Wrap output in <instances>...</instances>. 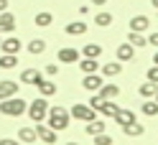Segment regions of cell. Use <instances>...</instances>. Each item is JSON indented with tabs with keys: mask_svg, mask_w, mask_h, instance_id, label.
<instances>
[{
	"mask_svg": "<svg viewBox=\"0 0 158 145\" xmlns=\"http://www.w3.org/2000/svg\"><path fill=\"white\" fill-rule=\"evenodd\" d=\"M36 135H38V140L46 143V145H54V143H56V130H54V127H48V125L36 122Z\"/></svg>",
	"mask_w": 158,
	"mask_h": 145,
	"instance_id": "5b68a950",
	"label": "cell"
},
{
	"mask_svg": "<svg viewBox=\"0 0 158 145\" xmlns=\"http://www.w3.org/2000/svg\"><path fill=\"white\" fill-rule=\"evenodd\" d=\"M18 66V54H3L0 56V69H15Z\"/></svg>",
	"mask_w": 158,
	"mask_h": 145,
	"instance_id": "cb8c5ba5",
	"label": "cell"
},
{
	"mask_svg": "<svg viewBox=\"0 0 158 145\" xmlns=\"http://www.w3.org/2000/svg\"><path fill=\"white\" fill-rule=\"evenodd\" d=\"M59 61L61 64H77L79 61V51L77 48H61V51H59Z\"/></svg>",
	"mask_w": 158,
	"mask_h": 145,
	"instance_id": "7c38bea8",
	"label": "cell"
},
{
	"mask_svg": "<svg viewBox=\"0 0 158 145\" xmlns=\"http://www.w3.org/2000/svg\"><path fill=\"white\" fill-rule=\"evenodd\" d=\"M66 145H79V143H66Z\"/></svg>",
	"mask_w": 158,
	"mask_h": 145,
	"instance_id": "7bdbcfd3",
	"label": "cell"
},
{
	"mask_svg": "<svg viewBox=\"0 0 158 145\" xmlns=\"http://www.w3.org/2000/svg\"><path fill=\"white\" fill-rule=\"evenodd\" d=\"M0 145H21V143L13 140V138H3V140H0Z\"/></svg>",
	"mask_w": 158,
	"mask_h": 145,
	"instance_id": "8d00e7d4",
	"label": "cell"
},
{
	"mask_svg": "<svg viewBox=\"0 0 158 145\" xmlns=\"http://www.w3.org/2000/svg\"><path fill=\"white\" fill-rule=\"evenodd\" d=\"M18 140H21V143H36L38 140L36 127H21V130H18Z\"/></svg>",
	"mask_w": 158,
	"mask_h": 145,
	"instance_id": "ffe728a7",
	"label": "cell"
},
{
	"mask_svg": "<svg viewBox=\"0 0 158 145\" xmlns=\"http://www.w3.org/2000/svg\"><path fill=\"white\" fill-rule=\"evenodd\" d=\"M28 51H31L33 56H38V54H44V51H46V41H41V38H33V41L28 43Z\"/></svg>",
	"mask_w": 158,
	"mask_h": 145,
	"instance_id": "f1b7e54d",
	"label": "cell"
},
{
	"mask_svg": "<svg viewBox=\"0 0 158 145\" xmlns=\"http://www.w3.org/2000/svg\"><path fill=\"white\" fill-rule=\"evenodd\" d=\"M153 64H158V51H156V56H153Z\"/></svg>",
	"mask_w": 158,
	"mask_h": 145,
	"instance_id": "60d3db41",
	"label": "cell"
},
{
	"mask_svg": "<svg viewBox=\"0 0 158 145\" xmlns=\"http://www.w3.org/2000/svg\"><path fill=\"white\" fill-rule=\"evenodd\" d=\"M51 21H54V15H51V13H36V26H38V28L51 26Z\"/></svg>",
	"mask_w": 158,
	"mask_h": 145,
	"instance_id": "f546056e",
	"label": "cell"
},
{
	"mask_svg": "<svg viewBox=\"0 0 158 145\" xmlns=\"http://www.w3.org/2000/svg\"><path fill=\"white\" fill-rule=\"evenodd\" d=\"M28 117H31L33 122H44L46 120V115H48V102H46V97H41V99H33L31 104H28Z\"/></svg>",
	"mask_w": 158,
	"mask_h": 145,
	"instance_id": "3957f363",
	"label": "cell"
},
{
	"mask_svg": "<svg viewBox=\"0 0 158 145\" xmlns=\"http://www.w3.org/2000/svg\"><path fill=\"white\" fill-rule=\"evenodd\" d=\"M92 3H94V5H105L107 0H92Z\"/></svg>",
	"mask_w": 158,
	"mask_h": 145,
	"instance_id": "f35d334b",
	"label": "cell"
},
{
	"mask_svg": "<svg viewBox=\"0 0 158 145\" xmlns=\"http://www.w3.org/2000/svg\"><path fill=\"white\" fill-rule=\"evenodd\" d=\"M151 5H153V8H156V10H158V0H151Z\"/></svg>",
	"mask_w": 158,
	"mask_h": 145,
	"instance_id": "ab89813d",
	"label": "cell"
},
{
	"mask_svg": "<svg viewBox=\"0 0 158 145\" xmlns=\"http://www.w3.org/2000/svg\"><path fill=\"white\" fill-rule=\"evenodd\" d=\"M153 99H156V102H158V92H156V97H153Z\"/></svg>",
	"mask_w": 158,
	"mask_h": 145,
	"instance_id": "b9f144b4",
	"label": "cell"
},
{
	"mask_svg": "<svg viewBox=\"0 0 158 145\" xmlns=\"http://www.w3.org/2000/svg\"><path fill=\"white\" fill-rule=\"evenodd\" d=\"M21 41H18L15 36H10V38H5V41H0V48H3V54H18L21 51Z\"/></svg>",
	"mask_w": 158,
	"mask_h": 145,
	"instance_id": "30bf717a",
	"label": "cell"
},
{
	"mask_svg": "<svg viewBox=\"0 0 158 145\" xmlns=\"http://www.w3.org/2000/svg\"><path fill=\"white\" fill-rule=\"evenodd\" d=\"M26 110H28V104L21 97H8V99L0 102V112L5 117H21V115H26Z\"/></svg>",
	"mask_w": 158,
	"mask_h": 145,
	"instance_id": "6da1fadb",
	"label": "cell"
},
{
	"mask_svg": "<svg viewBox=\"0 0 158 145\" xmlns=\"http://www.w3.org/2000/svg\"><path fill=\"white\" fill-rule=\"evenodd\" d=\"M15 28V15L13 13H0V33H10Z\"/></svg>",
	"mask_w": 158,
	"mask_h": 145,
	"instance_id": "9c48e42d",
	"label": "cell"
},
{
	"mask_svg": "<svg viewBox=\"0 0 158 145\" xmlns=\"http://www.w3.org/2000/svg\"><path fill=\"white\" fill-rule=\"evenodd\" d=\"M148 43H151V46H156V48H158V31H156V33H151V36H148Z\"/></svg>",
	"mask_w": 158,
	"mask_h": 145,
	"instance_id": "d590c367",
	"label": "cell"
},
{
	"mask_svg": "<svg viewBox=\"0 0 158 145\" xmlns=\"http://www.w3.org/2000/svg\"><path fill=\"white\" fill-rule=\"evenodd\" d=\"M15 92H18V84L15 82H10V79L0 82V102L8 99V97H15Z\"/></svg>",
	"mask_w": 158,
	"mask_h": 145,
	"instance_id": "8fae6325",
	"label": "cell"
},
{
	"mask_svg": "<svg viewBox=\"0 0 158 145\" xmlns=\"http://www.w3.org/2000/svg\"><path fill=\"white\" fill-rule=\"evenodd\" d=\"M148 82H153V84H158V64H156V66H151V69H148Z\"/></svg>",
	"mask_w": 158,
	"mask_h": 145,
	"instance_id": "d6a6232c",
	"label": "cell"
},
{
	"mask_svg": "<svg viewBox=\"0 0 158 145\" xmlns=\"http://www.w3.org/2000/svg\"><path fill=\"white\" fill-rule=\"evenodd\" d=\"M48 127H54L56 132L59 130H66L69 127V112L64 107H48Z\"/></svg>",
	"mask_w": 158,
	"mask_h": 145,
	"instance_id": "7a4b0ae2",
	"label": "cell"
},
{
	"mask_svg": "<svg viewBox=\"0 0 158 145\" xmlns=\"http://www.w3.org/2000/svg\"><path fill=\"white\" fill-rule=\"evenodd\" d=\"M130 31H135V33L148 31V18H145V15H135V18H130Z\"/></svg>",
	"mask_w": 158,
	"mask_h": 145,
	"instance_id": "e0dca14e",
	"label": "cell"
},
{
	"mask_svg": "<svg viewBox=\"0 0 158 145\" xmlns=\"http://www.w3.org/2000/svg\"><path fill=\"white\" fill-rule=\"evenodd\" d=\"M87 135H89V138H94V135H100V132H105V120H89V122H87Z\"/></svg>",
	"mask_w": 158,
	"mask_h": 145,
	"instance_id": "5bb4252c",
	"label": "cell"
},
{
	"mask_svg": "<svg viewBox=\"0 0 158 145\" xmlns=\"http://www.w3.org/2000/svg\"><path fill=\"white\" fill-rule=\"evenodd\" d=\"M117 94H120V87L117 84H102L100 87V97L102 99H115Z\"/></svg>",
	"mask_w": 158,
	"mask_h": 145,
	"instance_id": "2e32d148",
	"label": "cell"
},
{
	"mask_svg": "<svg viewBox=\"0 0 158 145\" xmlns=\"http://www.w3.org/2000/svg\"><path fill=\"white\" fill-rule=\"evenodd\" d=\"M94 23L100 26V28H105V26H110V23H112V13H97V18H94Z\"/></svg>",
	"mask_w": 158,
	"mask_h": 145,
	"instance_id": "4dcf8cb0",
	"label": "cell"
},
{
	"mask_svg": "<svg viewBox=\"0 0 158 145\" xmlns=\"http://www.w3.org/2000/svg\"><path fill=\"white\" fill-rule=\"evenodd\" d=\"M120 71H123L120 61H110V64H105V66H102V74H105V76H117Z\"/></svg>",
	"mask_w": 158,
	"mask_h": 145,
	"instance_id": "4316f807",
	"label": "cell"
},
{
	"mask_svg": "<svg viewBox=\"0 0 158 145\" xmlns=\"http://www.w3.org/2000/svg\"><path fill=\"white\" fill-rule=\"evenodd\" d=\"M94 110L89 107V104H74L72 107V117L74 120H82V122H89V120H94Z\"/></svg>",
	"mask_w": 158,
	"mask_h": 145,
	"instance_id": "277c9868",
	"label": "cell"
},
{
	"mask_svg": "<svg viewBox=\"0 0 158 145\" xmlns=\"http://www.w3.org/2000/svg\"><path fill=\"white\" fill-rule=\"evenodd\" d=\"M41 79H44V74L38 71V69H23V71H21V82H23V84L38 87V84H41Z\"/></svg>",
	"mask_w": 158,
	"mask_h": 145,
	"instance_id": "8992f818",
	"label": "cell"
},
{
	"mask_svg": "<svg viewBox=\"0 0 158 145\" xmlns=\"http://www.w3.org/2000/svg\"><path fill=\"white\" fill-rule=\"evenodd\" d=\"M38 92H41V97H51V94H56V84L48 82V79H41V84H38Z\"/></svg>",
	"mask_w": 158,
	"mask_h": 145,
	"instance_id": "484cf974",
	"label": "cell"
},
{
	"mask_svg": "<svg viewBox=\"0 0 158 145\" xmlns=\"http://www.w3.org/2000/svg\"><path fill=\"white\" fill-rule=\"evenodd\" d=\"M117 110H120V107H117L112 99H102V104L97 107V112L105 115V117H115V112H117Z\"/></svg>",
	"mask_w": 158,
	"mask_h": 145,
	"instance_id": "4fadbf2b",
	"label": "cell"
},
{
	"mask_svg": "<svg viewBox=\"0 0 158 145\" xmlns=\"http://www.w3.org/2000/svg\"><path fill=\"white\" fill-rule=\"evenodd\" d=\"M133 54H135V46H130V43L117 46V61H130Z\"/></svg>",
	"mask_w": 158,
	"mask_h": 145,
	"instance_id": "d6986e66",
	"label": "cell"
},
{
	"mask_svg": "<svg viewBox=\"0 0 158 145\" xmlns=\"http://www.w3.org/2000/svg\"><path fill=\"white\" fill-rule=\"evenodd\" d=\"M94 145H112V138L105 135V132H100V135H94Z\"/></svg>",
	"mask_w": 158,
	"mask_h": 145,
	"instance_id": "1f68e13d",
	"label": "cell"
},
{
	"mask_svg": "<svg viewBox=\"0 0 158 145\" xmlns=\"http://www.w3.org/2000/svg\"><path fill=\"white\" fill-rule=\"evenodd\" d=\"M127 43H130V46H135V48H143V46H148V38H143L140 33L130 31V36H127Z\"/></svg>",
	"mask_w": 158,
	"mask_h": 145,
	"instance_id": "83f0119b",
	"label": "cell"
},
{
	"mask_svg": "<svg viewBox=\"0 0 158 145\" xmlns=\"http://www.w3.org/2000/svg\"><path fill=\"white\" fill-rule=\"evenodd\" d=\"M66 33H69V36H82V33H87V23H82V21L69 23V26H66Z\"/></svg>",
	"mask_w": 158,
	"mask_h": 145,
	"instance_id": "d4e9b609",
	"label": "cell"
},
{
	"mask_svg": "<svg viewBox=\"0 0 158 145\" xmlns=\"http://www.w3.org/2000/svg\"><path fill=\"white\" fill-rule=\"evenodd\" d=\"M8 10V0H0V13H5Z\"/></svg>",
	"mask_w": 158,
	"mask_h": 145,
	"instance_id": "74e56055",
	"label": "cell"
},
{
	"mask_svg": "<svg viewBox=\"0 0 158 145\" xmlns=\"http://www.w3.org/2000/svg\"><path fill=\"white\" fill-rule=\"evenodd\" d=\"M140 112L145 115V117H156V115H158V102L153 99V97H151V99H145L140 104Z\"/></svg>",
	"mask_w": 158,
	"mask_h": 145,
	"instance_id": "ac0fdd59",
	"label": "cell"
},
{
	"mask_svg": "<svg viewBox=\"0 0 158 145\" xmlns=\"http://www.w3.org/2000/svg\"><path fill=\"white\" fill-rule=\"evenodd\" d=\"M82 56H87V59H100L102 56V46H97V43H87L82 48Z\"/></svg>",
	"mask_w": 158,
	"mask_h": 145,
	"instance_id": "603a6c76",
	"label": "cell"
},
{
	"mask_svg": "<svg viewBox=\"0 0 158 145\" xmlns=\"http://www.w3.org/2000/svg\"><path fill=\"white\" fill-rule=\"evenodd\" d=\"M123 132L127 135V138H140V135L145 132V127L135 120V122H130V125H125V127H123Z\"/></svg>",
	"mask_w": 158,
	"mask_h": 145,
	"instance_id": "9a60e30c",
	"label": "cell"
},
{
	"mask_svg": "<svg viewBox=\"0 0 158 145\" xmlns=\"http://www.w3.org/2000/svg\"><path fill=\"white\" fill-rule=\"evenodd\" d=\"M97 66H100L97 59H87V56H84V59H79V69H82L84 74H97Z\"/></svg>",
	"mask_w": 158,
	"mask_h": 145,
	"instance_id": "7402d4cb",
	"label": "cell"
},
{
	"mask_svg": "<svg viewBox=\"0 0 158 145\" xmlns=\"http://www.w3.org/2000/svg\"><path fill=\"white\" fill-rule=\"evenodd\" d=\"M102 76L100 74H84V79H82V87L87 92H100V87H102Z\"/></svg>",
	"mask_w": 158,
	"mask_h": 145,
	"instance_id": "52a82bcc",
	"label": "cell"
},
{
	"mask_svg": "<svg viewBox=\"0 0 158 145\" xmlns=\"http://www.w3.org/2000/svg\"><path fill=\"white\" fill-rule=\"evenodd\" d=\"M156 92H158V84H153V82H145V84H140V87H138V94H140V97H145V99L156 97Z\"/></svg>",
	"mask_w": 158,
	"mask_h": 145,
	"instance_id": "44dd1931",
	"label": "cell"
},
{
	"mask_svg": "<svg viewBox=\"0 0 158 145\" xmlns=\"http://www.w3.org/2000/svg\"><path fill=\"white\" fill-rule=\"evenodd\" d=\"M46 74H48V76H56V74H59V66H56V64H48V66H46Z\"/></svg>",
	"mask_w": 158,
	"mask_h": 145,
	"instance_id": "e575fe53",
	"label": "cell"
},
{
	"mask_svg": "<svg viewBox=\"0 0 158 145\" xmlns=\"http://www.w3.org/2000/svg\"><path fill=\"white\" fill-rule=\"evenodd\" d=\"M87 104H89V107H92V110L97 112V107H100V104H102V97H100V92H97V94H94V97H92V99L87 102Z\"/></svg>",
	"mask_w": 158,
	"mask_h": 145,
	"instance_id": "836d02e7",
	"label": "cell"
},
{
	"mask_svg": "<svg viewBox=\"0 0 158 145\" xmlns=\"http://www.w3.org/2000/svg\"><path fill=\"white\" fill-rule=\"evenodd\" d=\"M115 122H117V127H125V125L135 122V112L133 110H117L115 112Z\"/></svg>",
	"mask_w": 158,
	"mask_h": 145,
	"instance_id": "ba28073f",
	"label": "cell"
}]
</instances>
